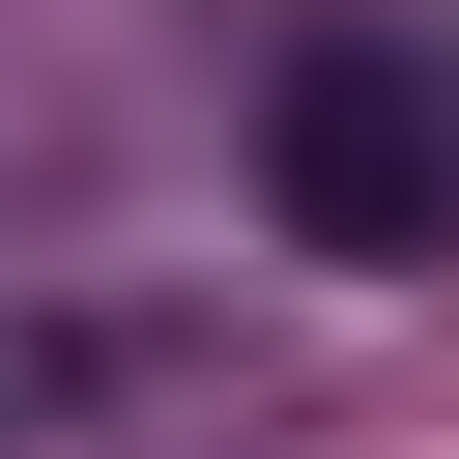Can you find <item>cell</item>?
I'll list each match as a JSON object with an SVG mask.
<instances>
[{
    "label": "cell",
    "instance_id": "obj_1",
    "mask_svg": "<svg viewBox=\"0 0 459 459\" xmlns=\"http://www.w3.org/2000/svg\"><path fill=\"white\" fill-rule=\"evenodd\" d=\"M258 230L344 258V287L459 258V29H287V86H258Z\"/></svg>",
    "mask_w": 459,
    "mask_h": 459
}]
</instances>
